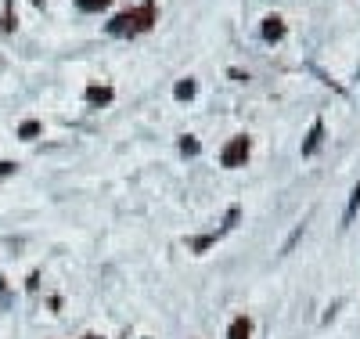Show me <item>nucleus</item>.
<instances>
[{
  "label": "nucleus",
  "instance_id": "14",
  "mask_svg": "<svg viewBox=\"0 0 360 339\" xmlns=\"http://www.w3.org/2000/svg\"><path fill=\"white\" fill-rule=\"evenodd\" d=\"M83 339H101V335H83Z\"/></svg>",
  "mask_w": 360,
  "mask_h": 339
},
{
  "label": "nucleus",
  "instance_id": "5",
  "mask_svg": "<svg viewBox=\"0 0 360 339\" xmlns=\"http://www.w3.org/2000/svg\"><path fill=\"white\" fill-rule=\"evenodd\" d=\"M86 101L90 105H108L112 101V87H86Z\"/></svg>",
  "mask_w": 360,
  "mask_h": 339
},
{
  "label": "nucleus",
  "instance_id": "9",
  "mask_svg": "<svg viewBox=\"0 0 360 339\" xmlns=\"http://www.w3.org/2000/svg\"><path fill=\"white\" fill-rule=\"evenodd\" d=\"M76 8L79 11H101V8H108V0H76Z\"/></svg>",
  "mask_w": 360,
  "mask_h": 339
},
{
  "label": "nucleus",
  "instance_id": "11",
  "mask_svg": "<svg viewBox=\"0 0 360 339\" xmlns=\"http://www.w3.org/2000/svg\"><path fill=\"white\" fill-rule=\"evenodd\" d=\"M360 209V184L353 188V199H349V209H346V221H353V213Z\"/></svg>",
  "mask_w": 360,
  "mask_h": 339
},
{
  "label": "nucleus",
  "instance_id": "8",
  "mask_svg": "<svg viewBox=\"0 0 360 339\" xmlns=\"http://www.w3.org/2000/svg\"><path fill=\"white\" fill-rule=\"evenodd\" d=\"M180 152H184V156H198V141L191 134H184L180 137Z\"/></svg>",
  "mask_w": 360,
  "mask_h": 339
},
{
  "label": "nucleus",
  "instance_id": "13",
  "mask_svg": "<svg viewBox=\"0 0 360 339\" xmlns=\"http://www.w3.org/2000/svg\"><path fill=\"white\" fill-rule=\"evenodd\" d=\"M15 170V163H0V173H11Z\"/></svg>",
  "mask_w": 360,
  "mask_h": 339
},
{
  "label": "nucleus",
  "instance_id": "6",
  "mask_svg": "<svg viewBox=\"0 0 360 339\" xmlns=\"http://www.w3.org/2000/svg\"><path fill=\"white\" fill-rule=\"evenodd\" d=\"M195 90H198L195 80H180V83L173 87V98H176V101H188V98H195Z\"/></svg>",
  "mask_w": 360,
  "mask_h": 339
},
{
  "label": "nucleus",
  "instance_id": "4",
  "mask_svg": "<svg viewBox=\"0 0 360 339\" xmlns=\"http://www.w3.org/2000/svg\"><path fill=\"white\" fill-rule=\"evenodd\" d=\"M263 40H270V44H274V40H285V22H281L278 15H270V18L263 22Z\"/></svg>",
  "mask_w": 360,
  "mask_h": 339
},
{
  "label": "nucleus",
  "instance_id": "2",
  "mask_svg": "<svg viewBox=\"0 0 360 339\" xmlns=\"http://www.w3.org/2000/svg\"><path fill=\"white\" fill-rule=\"evenodd\" d=\"M245 156H249V137H234V141H231V144L224 148L220 163L234 170V166H242V163H245Z\"/></svg>",
  "mask_w": 360,
  "mask_h": 339
},
{
  "label": "nucleus",
  "instance_id": "10",
  "mask_svg": "<svg viewBox=\"0 0 360 339\" xmlns=\"http://www.w3.org/2000/svg\"><path fill=\"white\" fill-rule=\"evenodd\" d=\"M18 134H22L25 141H29V137H37V134H40V123H37V119H29V123H22V130H18Z\"/></svg>",
  "mask_w": 360,
  "mask_h": 339
},
{
  "label": "nucleus",
  "instance_id": "1",
  "mask_svg": "<svg viewBox=\"0 0 360 339\" xmlns=\"http://www.w3.org/2000/svg\"><path fill=\"white\" fill-rule=\"evenodd\" d=\"M152 25H155V4H152V0H144L141 8L115 15L108 22V33L112 37H127V33H144V29H152Z\"/></svg>",
  "mask_w": 360,
  "mask_h": 339
},
{
  "label": "nucleus",
  "instance_id": "3",
  "mask_svg": "<svg viewBox=\"0 0 360 339\" xmlns=\"http://www.w3.org/2000/svg\"><path fill=\"white\" fill-rule=\"evenodd\" d=\"M321 141H324V123L314 119V127H310V134H307V141H303V156H314V152L321 148Z\"/></svg>",
  "mask_w": 360,
  "mask_h": 339
},
{
  "label": "nucleus",
  "instance_id": "12",
  "mask_svg": "<svg viewBox=\"0 0 360 339\" xmlns=\"http://www.w3.org/2000/svg\"><path fill=\"white\" fill-rule=\"evenodd\" d=\"M0 29H4V33H11V29H15V22H11V4L4 8V22H0Z\"/></svg>",
  "mask_w": 360,
  "mask_h": 339
},
{
  "label": "nucleus",
  "instance_id": "7",
  "mask_svg": "<svg viewBox=\"0 0 360 339\" xmlns=\"http://www.w3.org/2000/svg\"><path fill=\"white\" fill-rule=\"evenodd\" d=\"M227 339H249V321H245V318H234V325H231Z\"/></svg>",
  "mask_w": 360,
  "mask_h": 339
}]
</instances>
